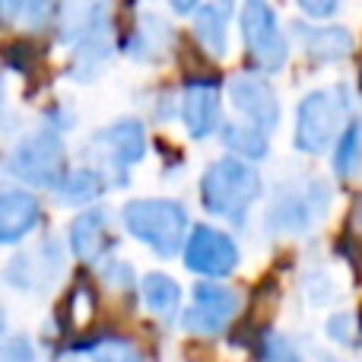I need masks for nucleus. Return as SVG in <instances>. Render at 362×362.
Masks as SVG:
<instances>
[{
  "label": "nucleus",
  "instance_id": "f257e3e1",
  "mask_svg": "<svg viewBox=\"0 0 362 362\" xmlns=\"http://www.w3.org/2000/svg\"><path fill=\"white\" fill-rule=\"evenodd\" d=\"M261 191H264V185H261L257 169L238 156L216 159L200 175L204 210L213 213V216L229 219V223H245V216L255 206V200L261 197Z\"/></svg>",
  "mask_w": 362,
  "mask_h": 362
},
{
  "label": "nucleus",
  "instance_id": "f03ea898",
  "mask_svg": "<svg viewBox=\"0 0 362 362\" xmlns=\"http://www.w3.org/2000/svg\"><path fill=\"white\" fill-rule=\"evenodd\" d=\"M121 223L137 242H144L156 257H175L187 238V210L178 200L146 197L131 200L121 210Z\"/></svg>",
  "mask_w": 362,
  "mask_h": 362
},
{
  "label": "nucleus",
  "instance_id": "7ed1b4c3",
  "mask_svg": "<svg viewBox=\"0 0 362 362\" xmlns=\"http://www.w3.org/2000/svg\"><path fill=\"white\" fill-rule=\"evenodd\" d=\"M6 172L16 181H23V185L57 191V185L67 175L64 137L57 131H51V127H38V131L19 137L13 144L10 156H6Z\"/></svg>",
  "mask_w": 362,
  "mask_h": 362
},
{
  "label": "nucleus",
  "instance_id": "20e7f679",
  "mask_svg": "<svg viewBox=\"0 0 362 362\" xmlns=\"http://www.w3.org/2000/svg\"><path fill=\"white\" fill-rule=\"evenodd\" d=\"M346 108H350V99H346L344 86H325L308 93L299 102V112H296V150L308 153V156L325 153L344 131Z\"/></svg>",
  "mask_w": 362,
  "mask_h": 362
},
{
  "label": "nucleus",
  "instance_id": "39448f33",
  "mask_svg": "<svg viewBox=\"0 0 362 362\" xmlns=\"http://www.w3.org/2000/svg\"><path fill=\"white\" fill-rule=\"evenodd\" d=\"M331 206V187L321 178H305V185H283L267 210V226L276 235H302Z\"/></svg>",
  "mask_w": 362,
  "mask_h": 362
},
{
  "label": "nucleus",
  "instance_id": "423d86ee",
  "mask_svg": "<svg viewBox=\"0 0 362 362\" xmlns=\"http://www.w3.org/2000/svg\"><path fill=\"white\" fill-rule=\"evenodd\" d=\"M238 25H242V42L248 48L251 61L264 74L283 70L289 57V42L283 35V25L270 0H245L238 10Z\"/></svg>",
  "mask_w": 362,
  "mask_h": 362
},
{
  "label": "nucleus",
  "instance_id": "0eeeda50",
  "mask_svg": "<svg viewBox=\"0 0 362 362\" xmlns=\"http://www.w3.org/2000/svg\"><path fill=\"white\" fill-rule=\"evenodd\" d=\"M238 315V293L223 283L204 280L191 289V302L181 312V327L194 337H216Z\"/></svg>",
  "mask_w": 362,
  "mask_h": 362
},
{
  "label": "nucleus",
  "instance_id": "6e6552de",
  "mask_svg": "<svg viewBox=\"0 0 362 362\" xmlns=\"http://www.w3.org/2000/svg\"><path fill=\"white\" fill-rule=\"evenodd\" d=\"M93 144L99 146L102 175H115L118 185H127V169L144 163L146 156V131L137 118H118L102 134H95Z\"/></svg>",
  "mask_w": 362,
  "mask_h": 362
},
{
  "label": "nucleus",
  "instance_id": "1a4fd4ad",
  "mask_svg": "<svg viewBox=\"0 0 362 362\" xmlns=\"http://www.w3.org/2000/svg\"><path fill=\"white\" fill-rule=\"evenodd\" d=\"M64 248L54 238L32 245L29 251L10 257V264L4 267V280L19 293H45L51 289L64 274Z\"/></svg>",
  "mask_w": 362,
  "mask_h": 362
},
{
  "label": "nucleus",
  "instance_id": "9d476101",
  "mask_svg": "<svg viewBox=\"0 0 362 362\" xmlns=\"http://www.w3.org/2000/svg\"><path fill=\"white\" fill-rule=\"evenodd\" d=\"M185 267L206 280L229 276L238 267V245L213 226H197L185 238Z\"/></svg>",
  "mask_w": 362,
  "mask_h": 362
},
{
  "label": "nucleus",
  "instance_id": "9b49d317",
  "mask_svg": "<svg viewBox=\"0 0 362 362\" xmlns=\"http://www.w3.org/2000/svg\"><path fill=\"white\" fill-rule=\"evenodd\" d=\"M229 99L235 105V112L248 121L251 127L264 134H274L280 124V99H276L274 86L264 76L242 74L229 80Z\"/></svg>",
  "mask_w": 362,
  "mask_h": 362
},
{
  "label": "nucleus",
  "instance_id": "f8f14e48",
  "mask_svg": "<svg viewBox=\"0 0 362 362\" xmlns=\"http://www.w3.org/2000/svg\"><path fill=\"white\" fill-rule=\"evenodd\" d=\"M67 242L76 261L83 264H99L112 251L115 235H112V216L105 206H86L74 216L67 229Z\"/></svg>",
  "mask_w": 362,
  "mask_h": 362
},
{
  "label": "nucleus",
  "instance_id": "ddd939ff",
  "mask_svg": "<svg viewBox=\"0 0 362 362\" xmlns=\"http://www.w3.org/2000/svg\"><path fill=\"white\" fill-rule=\"evenodd\" d=\"M181 121L194 140H204L219 124V86L210 76H191L181 93Z\"/></svg>",
  "mask_w": 362,
  "mask_h": 362
},
{
  "label": "nucleus",
  "instance_id": "4468645a",
  "mask_svg": "<svg viewBox=\"0 0 362 362\" xmlns=\"http://www.w3.org/2000/svg\"><path fill=\"white\" fill-rule=\"evenodd\" d=\"M42 223V200L29 187L0 191V245H19Z\"/></svg>",
  "mask_w": 362,
  "mask_h": 362
},
{
  "label": "nucleus",
  "instance_id": "2eb2a0df",
  "mask_svg": "<svg viewBox=\"0 0 362 362\" xmlns=\"http://www.w3.org/2000/svg\"><path fill=\"white\" fill-rule=\"evenodd\" d=\"M108 29V0H57V38L80 45L83 38Z\"/></svg>",
  "mask_w": 362,
  "mask_h": 362
},
{
  "label": "nucleus",
  "instance_id": "dca6fc26",
  "mask_svg": "<svg viewBox=\"0 0 362 362\" xmlns=\"http://www.w3.org/2000/svg\"><path fill=\"white\" fill-rule=\"evenodd\" d=\"M235 13L232 0H210L194 16V38L210 57H226L229 51V19Z\"/></svg>",
  "mask_w": 362,
  "mask_h": 362
},
{
  "label": "nucleus",
  "instance_id": "f3484780",
  "mask_svg": "<svg viewBox=\"0 0 362 362\" xmlns=\"http://www.w3.org/2000/svg\"><path fill=\"white\" fill-rule=\"evenodd\" d=\"M172 25L165 23L156 13H146L140 16L134 35L127 38V54L134 61H156V57H165V51L172 48Z\"/></svg>",
  "mask_w": 362,
  "mask_h": 362
},
{
  "label": "nucleus",
  "instance_id": "a211bd4d",
  "mask_svg": "<svg viewBox=\"0 0 362 362\" xmlns=\"http://www.w3.org/2000/svg\"><path fill=\"white\" fill-rule=\"evenodd\" d=\"M105 191V175L93 165H80V169L67 172L64 181L57 185V200L67 206H93Z\"/></svg>",
  "mask_w": 362,
  "mask_h": 362
},
{
  "label": "nucleus",
  "instance_id": "6ab92c4d",
  "mask_svg": "<svg viewBox=\"0 0 362 362\" xmlns=\"http://www.w3.org/2000/svg\"><path fill=\"white\" fill-rule=\"evenodd\" d=\"M302 45H305V54L312 57L315 64H331L353 51V35L344 25H325V29L302 32Z\"/></svg>",
  "mask_w": 362,
  "mask_h": 362
},
{
  "label": "nucleus",
  "instance_id": "aec40b11",
  "mask_svg": "<svg viewBox=\"0 0 362 362\" xmlns=\"http://www.w3.org/2000/svg\"><path fill=\"white\" fill-rule=\"evenodd\" d=\"M140 289H144V302L153 315H159V318H175L178 315L181 286L169 274H146L144 283H140Z\"/></svg>",
  "mask_w": 362,
  "mask_h": 362
},
{
  "label": "nucleus",
  "instance_id": "412c9836",
  "mask_svg": "<svg viewBox=\"0 0 362 362\" xmlns=\"http://www.w3.org/2000/svg\"><path fill=\"white\" fill-rule=\"evenodd\" d=\"M223 144H226V150H232L245 163L267 156V134L251 124H229L223 131Z\"/></svg>",
  "mask_w": 362,
  "mask_h": 362
},
{
  "label": "nucleus",
  "instance_id": "4be33fe9",
  "mask_svg": "<svg viewBox=\"0 0 362 362\" xmlns=\"http://www.w3.org/2000/svg\"><path fill=\"white\" fill-rule=\"evenodd\" d=\"M362 163V121H353L340 131L337 146H334V172L340 178H350Z\"/></svg>",
  "mask_w": 362,
  "mask_h": 362
},
{
  "label": "nucleus",
  "instance_id": "5701e85b",
  "mask_svg": "<svg viewBox=\"0 0 362 362\" xmlns=\"http://www.w3.org/2000/svg\"><path fill=\"white\" fill-rule=\"evenodd\" d=\"M93 362H144L140 350L124 337H105L95 344Z\"/></svg>",
  "mask_w": 362,
  "mask_h": 362
},
{
  "label": "nucleus",
  "instance_id": "b1692460",
  "mask_svg": "<svg viewBox=\"0 0 362 362\" xmlns=\"http://www.w3.org/2000/svg\"><path fill=\"white\" fill-rule=\"evenodd\" d=\"M257 362H302L296 346L289 344L283 334L267 331L261 334V346H257Z\"/></svg>",
  "mask_w": 362,
  "mask_h": 362
},
{
  "label": "nucleus",
  "instance_id": "393cba45",
  "mask_svg": "<svg viewBox=\"0 0 362 362\" xmlns=\"http://www.w3.org/2000/svg\"><path fill=\"white\" fill-rule=\"evenodd\" d=\"M57 16V0H25L23 19L32 32L48 29V23Z\"/></svg>",
  "mask_w": 362,
  "mask_h": 362
},
{
  "label": "nucleus",
  "instance_id": "a878e982",
  "mask_svg": "<svg viewBox=\"0 0 362 362\" xmlns=\"http://www.w3.org/2000/svg\"><path fill=\"white\" fill-rule=\"evenodd\" d=\"M0 362H35V346L29 337H4L0 340Z\"/></svg>",
  "mask_w": 362,
  "mask_h": 362
},
{
  "label": "nucleus",
  "instance_id": "bb28decb",
  "mask_svg": "<svg viewBox=\"0 0 362 362\" xmlns=\"http://www.w3.org/2000/svg\"><path fill=\"white\" fill-rule=\"evenodd\" d=\"M105 280L108 283H115V286H121V289H131L134 286V267L131 264H124V261H112V264H105Z\"/></svg>",
  "mask_w": 362,
  "mask_h": 362
},
{
  "label": "nucleus",
  "instance_id": "cd10ccee",
  "mask_svg": "<svg viewBox=\"0 0 362 362\" xmlns=\"http://www.w3.org/2000/svg\"><path fill=\"white\" fill-rule=\"evenodd\" d=\"M296 4H299V10L305 13V16L327 19V16H334V13H337L340 0H296Z\"/></svg>",
  "mask_w": 362,
  "mask_h": 362
},
{
  "label": "nucleus",
  "instance_id": "c85d7f7f",
  "mask_svg": "<svg viewBox=\"0 0 362 362\" xmlns=\"http://www.w3.org/2000/svg\"><path fill=\"white\" fill-rule=\"evenodd\" d=\"M25 10V0H0V23H16Z\"/></svg>",
  "mask_w": 362,
  "mask_h": 362
},
{
  "label": "nucleus",
  "instance_id": "c756f323",
  "mask_svg": "<svg viewBox=\"0 0 362 362\" xmlns=\"http://www.w3.org/2000/svg\"><path fill=\"white\" fill-rule=\"evenodd\" d=\"M169 6L175 13H181V16H187V13H194L200 6V0H169Z\"/></svg>",
  "mask_w": 362,
  "mask_h": 362
},
{
  "label": "nucleus",
  "instance_id": "7c9ffc66",
  "mask_svg": "<svg viewBox=\"0 0 362 362\" xmlns=\"http://www.w3.org/2000/svg\"><path fill=\"white\" fill-rule=\"evenodd\" d=\"M6 325H10V321H6V312H4V308H0V340L6 337Z\"/></svg>",
  "mask_w": 362,
  "mask_h": 362
}]
</instances>
